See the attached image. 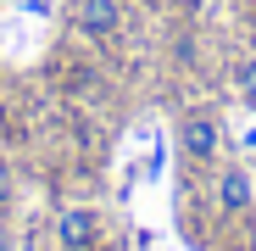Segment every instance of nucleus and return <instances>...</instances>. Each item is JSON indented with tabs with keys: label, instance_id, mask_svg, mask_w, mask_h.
<instances>
[{
	"label": "nucleus",
	"instance_id": "f257e3e1",
	"mask_svg": "<svg viewBox=\"0 0 256 251\" xmlns=\"http://www.w3.org/2000/svg\"><path fill=\"white\" fill-rule=\"evenodd\" d=\"M178 151H184L190 167H212V162H218V151H223V123H218V112H184V123H178Z\"/></svg>",
	"mask_w": 256,
	"mask_h": 251
},
{
	"label": "nucleus",
	"instance_id": "f03ea898",
	"mask_svg": "<svg viewBox=\"0 0 256 251\" xmlns=\"http://www.w3.org/2000/svg\"><path fill=\"white\" fill-rule=\"evenodd\" d=\"M72 28L95 45H112L122 34V6L117 0H72Z\"/></svg>",
	"mask_w": 256,
	"mask_h": 251
},
{
	"label": "nucleus",
	"instance_id": "7ed1b4c3",
	"mask_svg": "<svg viewBox=\"0 0 256 251\" xmlns=\"http://www.w3.org/2000/svg\"><path fill=\"white\" fill-rule=\"evenodd\" d=\"M56 245L62 251H95L100 245V212L95 206H62L56 212Z\"/></svg>",
	"mask_w": 256,
	"mask_h": 251
},
{
	"label": "nucleus",
	"instance_id": "20e7f679",
	"mask_svg": "<svg viewBox=\"0 0 256 251\" xmlns=\"http://www.w3.org/2000/svg\"><path fill=\"white\" fill-rule=\"evenodd\" d=\"M218 212L223 218H250L256 212V179H250V167H223L218 173Z\"/></svg>",
	"mask_w": 256,
	"mask_h": 251
},
{
	"label": "nucleus",
	"instance_id": "39448f33",
	"mask_svg": "<svg viewBox=\"0 0 256 251\" xmlns=\"http://www.w3.org/2000/svg\"><path fill=\"white\" fill-rule=\"evenodd\" d=\"M234 90H240L245 101H256V56H240V62H234Z\"/></svg>",
	"mask_w": 256,
	"mask_h": 251
},
{
	"label": "nucleus",
	"instance_id": "423d86ee",
	"mask_svg": "<svg viewBox=\"0 0 256 251\" xmlns=\"http://www.w3.org/2000/svg\"><path fill=\"white\" fill-rule=\"evenodd\" d=\"M12 201H17V179H12V167L0 162V212H12Z\"/></svg>",
	"mask_w": 256,
	"mask_h": 251
},
{
	"label": "nucleus",
	"instance_id": "0eeeda50",
	"mask_svg": "<svg viewBox=\"0 0 256 251\" xmlns=\"http://www.w3.org/2000/svg\"><path fill=\"white\" fill-rule=\"evenodd\" d=\"M0 251H12V223H6V212H0Z\"/></svg>",
	"mask_w": 256,
	"mask_h": 251
},
{
	"label": "nucleus",
	"instance_id": "6e6552de",
	"mask_svg": "<svg viewBox=\"0 0 256 251\" xmlns=\"http://www.w3.org/2000/svg\"><path fill=\"white\" fill-rule=\"evenodd\" d=\"M245 12H250V23H256V0H245Z\"/></svg>",
	"mask_w": 256,
	"mask_h": 251
}]
</instances>
